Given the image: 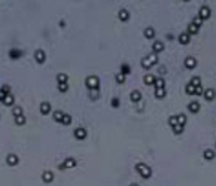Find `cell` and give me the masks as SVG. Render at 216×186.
Instances as JSON below:
<instances>
[{
	"mask_svg": "<svg viewBox=\"0 0 216 186\" xmlns=\"http://www.w3.org/2000/svg\"><path fill=\"white\" fill-rule=\"evenodd\" d=\"M67 79H69V76H67L66 73L57 74V82H58V84H67Z\"/></svg>",
	"mask_w": 216,
	"mask_h": 186,
	"instance_id": "cell-24",
	"label": "cell"
},
{
	"mask_svg": "<svg viewBox=\"0 0 216 186\" xmlns=\"http://www.w3.org/2000/svg\"><path fill=\"white\" fill-rule=\"evenodd\" d=\"M42 180H43L45 183H51V182L54 180V173L49 171V170H45V171L42 173Z\"/></svg>",
	"mask_w": 216,
	"mask_h": 186,
	"instance_id": "cell-13",
	"label": "cell"
},
{
	"mask_svg": "<svg viewBox=\"0 0 216 186\" xmlns=\"http://www.w3.org/2000/svg\"><path fill=\"white\" fill-rule=\"evenodd\" d=\"M188 110L192 112V113H197V112L200 110V103H198V101H191V103L188 104Z\"/></svg>",
	"mask_w": 216,
	"mask_h": 186,
	"instance_id": "cell-19",
	"label": "cell"
},
{
	"mask_svg": "<svg viewBox=\"0 0 216 186\" xmlns=\"http://www.w3.org/2000/svg\"><path fill=\"white\" fill-rule=\"evenodd\" d=\"M14 101H15V97H14L12 94H8L2 103H3L5 106H12V104H14Z\"/></svg>",
	"mask_w": 216,
	"mask_h": 186,
	"instance_id": "cell-20",
	"label": "cell"
},
{
	"mask_svg": "<svg viewBox=\"0 0 216 186\" xmlns=\"http://www.w3.org/2000/svg\"><path fill=\"white\" fill-rule=\"evenodd\" d=\"M210 15H212V11H210V8L209 6H201L200 8V12H198V17L204 21V20H207V18H210Z\"/></svg>",
	"mask_w": 216,
	"mask_h": 186,
	"instance_id": "cell-5",
	"label": "cell"
},
{
	"mask_svg": "<svg viewBox=\"0 0 216 186\" xmlns=\"http://www.w3.org/2000/svg\"><path fill=\"white\" fill-rule=\"evenodd\" d=\"M191 24H194L195 27H198V28H200V27H203V20H201V18H200V17L197 15V17H195V18L192 20V23H191Z\"/></svg>",
	"mask_w": 216,
	"mask_h": 186,
	"instance_id": "cell-34",
	"label": "cell"
},
{
	"mask_svg": "<svg viewBox=\"0 0 216 186\" xmlns=\"http://www.w3.org/2000/svg\"><path fill=\"white\" fill-rule=\"evenodd\" d=\"M25 122H27V119H25V116H24V115H21V116H17V118H15V124H17L18 127L24 125Z\"/></svg>",
	"mask_w": 216,
	"mask_h": 186,
	"instance_id": "cell-32",
	"label": "cell"
},
{
	"mask_svg": "<svg viewBox=\"0 0 216 186\" xmlns=\"http://www.w3.org/2000/svg\"><path fill=\"white\" fill-rule=\"evenodd\" d=\"M177 116V124L179 125H182V127H185V122H186V116L183 115V113H180V115H176Z\"/></svg>",
	"mask_w": 216,
	"mask_h": 186,
	"instance_id": "cell-33",
	"label": "cell"
},
{
	"mask_svg": "<svg viewBox=\"0 0 216 186\" xmlns=\"http://www.w3.org/2000/svg\"><path fill=\"white\" fill-rule=\"evenodd\" d=\"M61 124H63V125H70V124H72V116H70L69 113H64V116L61 119Z\"/></svg>",
	"mask_w": 216,
	"mask_h": 186,
	"instance_id": "cell-30",
	"label": "cell"
},
{
	"mask_svg": "<svg viewBox=\"0 0 216 186\" xmlns=\"http://www.w3.org/2000/svg\"><path fill=\"white\" fill-rule=\"evenodd\" d=\"M58 90H60L61 93H66V91L69 90V87H67V84H58Z\"/></svg>",
	"mask_w": 216,
	"mask_h": 186,
	"instance_id": "cell-41",
	"label": "cell"
},
{
	"mask_svg": "<svg viewBox=\"0 0 216 186\" xmlns=\"http://www.w3.org/2000/svg\"><path fill=\"white\" fill-rule=\"evenodd\" d=\"M34 60H36V63L43 64V63H45V60H46V54H45V51L37 49V51L34 52Z\"/></svg>",
	"mask_w": 216,
	"mask_h": 186,
	"instance_id": "cell-6",
	"label": "cell"
},
{
	"mask_svg": "<svg viewBox=\"0 0 216 186\" xmlns=\"http://www.w3.org/2000/svg\"><path fill=\"white\" fill-rule=\"evenodd\" d=\"M203 95H204V98H206L207 101H213L215 97H216V91L213 90V88H207V90H204Z\"/></svg>",
	"mask_w": 216,
	"mask_h": 186,
	"instance_id": "cell-9",
	"label": "cell"
},
{
	"mask_svg": "<svg viewBox=\"0 0 216 186\" xmlns=\"http://www.w3.org/2000/svg\"><path fill=\"white\" fill-rule=\"evenodd\" d=\"M155 90H160V88H166V80L163 77H157L155 79Z\"/></svg>",
	"mask_w": 216,
	"mask_h": 186,
	"instance_id": "cell-21",
	"label": "cell"
},
{
	"mask_svg": "<svg viewBox=\"0 0 216 186\" xmlns=\"http://www.w3.org/2000/svg\"><path fill=\"white\" fill-rule=\"evenodd\" d=\"M168 125H170L171 128H173V127H176V125H179V124H177V116H176V115L168 118Z\"/></svg>",
	"mask_w": 216,
	"mask_h": 186,
	"instance_id": "cell-36",
	"label": "cell"
},
{
	"mask_svg": "<svg viewBox=\"0 0 216 186\" xmlns=\"http://www.w3.org/2000/svg\"><path fill=\"white\" fill-rule=\"evenodd\" d=\"M6 95H8V94H6V93H5V91H3V90H2V88H0V101H3Z\"/></svg>",
	"mask_w": 216,
	"mask_h": 186,
	"instance_id": "cell-44",
	"label": "cell"
},
{
	"mask_svg": "<svg viewBox=\"0 0 216 186\" xmlns=\"http://www.w3.org/2000/svg\"><path fill=\"white\" fill-rule=\"evenodd\" d=\"M166 88H160V90H155V97H157V98H160V100H161V98H164V97H166Z\"/></svg>",
	"mask_w": 216,
	"mask_h": 186,
	"instance_id": "cell-29",
	"label": "cell"
},
{
	"mask_svg": "<svg viewBox=\"0 0 216 186\" xmlns=\"http://www.w3.org/2000/svg\"><path fill=\"white\" fill-rule=\"evenodd\" d=\"M203 156H204V159H207V161H212L213 158H216L215 150H212V149H206V150H204V153H203Z\"/></svg>",
	"mask_w": 216,
	"mask_h": 186,
	"instance_id": "cell-17",
	"label": "cell"
},
{
	"mask_svg": "<svg viewBox=\"0 0 216 186\" xmlns=\"http://www.w3.org/2000/svg\"><path fill=\"white\" fill-rule=\"evenodd\" d=\"M85 84H87V87H88L90 91L98 90V88H100V79H98L97 76H88L87 80H85Z\"/></svg>",
	"mask_w": 216,
	"mask_h": 186,
	"instance_id": "cell-3",
	"label": "cell"
},
{
	"mask_svg": "<svg viewBox=\"0 0 216 186\" xmlns=\"http://www.w3.org/2000/svg\"><path fill=\"white\" fill-rule=\"evenodd\" d=\"M177 40H179L180 45H188V43L191 42V36H189L188 33H180L179 37H177Z\"/></svg>",
	"mask_w": 216,
	"mask_h": 186,
	"instance_id": "cell-11",
	"label": "cell"
},
{
	"mask_svg": "<svg viewBox=\"0 0 216 186\" xmlns=\"http://www.w3.org/2000/svg\"><path fill=\"white\" fill-rule=\"evenodd\" d=\"M185 67L189 70L195 69V67H197V60H195L194 57H186V58H185Z\"/></svg>",
	"mask_w": 216,
	"mask_h": 186,
	"instance_id": "cell-12",
	"label": "cell"
},
{
	"mask_svg": "<svg viewBox=\"0 0 216 186\" xmlns=\"http://www.w3.org/2000/svg\"><path fill=\"white\" fill-rule=\"evenodd\" d=\"M185 93L188 94V95H195V87L191 85L189 82L186 84V87H185Z\"/></svg>",
	"mask_w": 216,
	"mask_h": 186,
	"instance_id": "cell-27",
	"label": "cell"
},
{
	"mask_svg": "<svg viewBox=\"0 0 216 186\" xmlns=\"http://www.w3.org/2000/svg\"><path fill=\"white\" fill-rule=\"evenodd\" d=\"M130 186H139V185H136V183H131V185H130Z\"/></svg>",
	"mask_w": 216,
	"mask_h": 186,
	"instance_id": "cell-45",
	"label": "cell"
},
{
	"mask_svg": "<svg viewBox=\"0 0 216 186\" xmlns=\"http://www.w3.org/2000/svg\"><path fill=\"white\" fill-rule=\"evenodd\" d=\"M198 31H200V28H198V27H195V25H194V24H189V25H188V28H186V31H185V33H188V34H189V36H192V34H197V33H198Z\"/></svg>",
	"mask_w": 216,
	"mask_h": 186,
	"instance_id": "cell-22",
	"label": "cell"
},
{
	"mask_svg": "<svg viewBox=\"0 0 216 186\" xmlns=\"http://www.w3.org/2000/svg\"><path fill=\"white\" fill-rule=\"evenodd\" d=\"M18 162H20V158H18L15 153H9V155L6 156V164H8V165L15 167V165H18Z\"/></svg>",
	"mask_w": 216,
	"mask_h": 186,
	"instance_id": "cell-8",
	"label": "cell"
},
{
	"mask_svg": "<svg viewBox=\"0 0 216 186\" xmlns=\"http://www.w3.org/2000/svg\"><path fill=\"white\" fill-rule=\"evenodd\" d=\"M130 71H131V69H130V66L128 64H122L121 66V74H124V76H127V74H130Z\"/></svg>",
	"mask_w": 216,
	"mask_h": 186,
	"instance_id": "cell-31",
	"label": "cell"
},
{
	"mask_svg": "<svg viewBox=\"0 0 216 186\" xmlns=\"http://www.w3.org/2000/svg\"><path fill=\"white\" fill-rule=\"evenodd\" d=\"M76 167V159L75 158H66L61 164H58V170L64 171V170H72Z\"/></svg>",
	"mask_w": 216,
	"mask_h": 186,
	"instance_id": "cell-4",
	"label": "cell"
},
{
	"mask_svg": "<svg viewBox=\"0 0 216 186\" xmlns=\"http://www.w3.org/2000/svg\"><path fill=\"white\" fill-rule=\"evenodd\" d=\"M12 115H14V118L24 115V113H23V107H21V106H15V107L12 109Z\"/></svg>",
	"mask_w": 216,
	"mask_h": 186,
	"instance_id": "cell-26",
	"label": "cell"
},
{
	"mask_svg": "<svg viewBox=\"0 0 216 186\" xmlns=\"http://www.w3.org/2000/svg\"><path fill=\"white\" fill-rule=\"evenodd\" d=\"M189 84H191V85H194L195 88H197V87H201V79H200L198 76H195V77H192V79H191V82H189Z\"/></svg>",
	"mask_w": 216,
	"mask_h": 186,
	"instance_id": "cell-35",
	"label": "cell"
},
{
	"mask_svg": "<svg viewBox=\"0 0 216 186\" xmlns=\"http://www.w3.org/2000/svg\"><path fill=\"white\" fill-rule=\"evenodd\" d=\"M130 98H131V101H134V103H139L140 100H142V93L140 91H133V93L130 94Z\"/></svg>",
	"mask_w": 216,
	"mask_h": 186,
	"instance_id": "cell-18",
	"label": "cell"
},
{
	"mask_svg": "<svg viewBox=\"0 0 216 186\" xmlns=\"http://www.w3.org/2000/svg\"><path fill=\"white\" fill-rule=\"evenodd\" d=\"M63 116H64V112H61V110H55L54 112V121L55 122H61Z\"/></svg>",
	"mask_w": 216,
	"mask_h": 186,
	"instance_id": "cell-28",
	"label": "cell"
},
{
	"mask_svg": "<svg viewBox=\"0 0 216 186\" xmlns=\"http://www.w3.org/2000/svg\"><path fill=\"white\" fill-rule=\"evenodd\" d=\"M152 49H154L155 54H160V52L164 51V43H163L161 40H155V42L152 43Z\"/></svg>",
	"mask_w": 216,
	"mask_h": 186,
	"instance_id": "cell-14",
	"label": "cell"
},
{
	"mask_svg": "<svg viewBox=\"0 0 216 186\" xmlns=\"http://www.w3.org/2000/svg\"><path fill=\"white\" fill-rule=\"evenodd\" d=\"M118 17H119V20L121 21H128L130 20V12L127 11V9H121L119 12H118Z\"/></svg>",
	"mask_w": 216,
	"mask_h": 186,
	"instance_id": "cell-16",
	"label": "cell"
},
{
	"mask_svg": "<svg viewBox=\"0 0 216 186\" xmlns=\"http://www.w3.org/2000/svg\"><path fill=\"white\" fill-rule=\"evenodd\" d=\"M2 90H3L6 94H11V87H9V85H3V87H2Z\"/></svg>",
	"mask_w": 216,
	"mask_h": 186,
	"instance_id": "cell-43",
	"label": "cell"
},
{
	"mask_svg": "<svg viewBox=\"0 0 216 186\" xmlns=\"http://www.w3.org/2000/svg\"><path fill=\"white\" fill-rule=\"evenodd\" d=\"M90 97H91V100H97V98H98V90L90 91Z\"/></svg>",
	"mask_w": 216,
	"mask_h": 186,
	"instance_id": "cell-40",
	"label": "cell"
},
{
	"mask_svg": "<svg viewBox=\"0 0 216 186\" xmlns=\"http://www.w3.org/2000/svg\"><path fill=\"white\" fill-rule=\"evenodd\" d=\"M73 136H75V139L84 140L85 137H87V130H85V128H82V127H78V128L73 131Z\"/></svg>",
	"mask_w": 216,
	"mask_h": 186,
	"instance_id": "cell-7",
	"label": "cell"
},
{
	"mask_svg": "<svg viewBox=\"0 0 216 186\" xmlns=\"http://www.w3.org/2000/svg\"><path fill=\"white\" fill-rule=\"evenodd\" d=\"M115 80H116L118 84H124V82H125V76L118 73V74H115Z\"/></svg>",
	"mask_w": 216,
	"mask_h": 186,
	"instance_id": "cell-38",
	"label": "cell"
},
{
	"mask_svg": "<svg viewBox=\"0 0 216 186\" xmlns=\"http://www.w3.org/2000/svg\"><path fill=\"white\" fill-rule=\"evenodd\" d=\"M173 133H174V134H182V133H183V127H182V125L173 127Z\"/></svg>",
	"mask_w": 216,
	"mask_h": 186,
	"instance_id": "cell-39",
	"label": "cell"
},
{
	"mask_svg": "<svg viewBox=\"0 0 216 186\" xmlns=\"http://www.w3.org/2000/svg\"><path fill=\"white\" fill-rule=\"evenodd\" d=\"M136 170H137V173L143 177V179H149L151 176H152V170H151V167H148L145 162H139L136 165Z\"/></svg>",
	"mask_w": 216,
	"mask_h": 186,
	"instance_id": "cell-2",
	"label": "cell"
},
{
	"mask_svg": "<svg viewBox=\"0 0 216 186\" xmlns=\"http://www.w3.org/2000/svg\"><path fill=\"white\" fill-rule=\"evenodd\" d=\"M39 110H40V113H42L43 116H46V115L51 113V104H49L48 101H42V103H40Z\"/></svg>",
	"mask_w": 216,
	"mask_h": 186,
	"instance_id": "cell-10",
	"label": "cell"
},
{
	"mask_svg": "<svg viewBox=\"0 0 216 186\" xmlns=\"http://www.w3.org/2000/svg\"><path fill=\"white\" fill-rule=\"evenodd\" d=\"M23 54H24V52L20 51V49H12V51L9 52V57H11V58H20Z\"/></svg>",
	"mask_w": 216,
	"mask_h": 186,
	"instance_id": "cell-25",
	"label": "cell"
},
{
	"mask_svg": "<svg viewBox=\"0 0 216 186\" xmlns=\"http://www.w3.org/2000/svg\"><path fill=\"white\" fill-rule=\"evenodd\" d=\"M157 63H158V55H157L155 52H151L148 57L142 58V67L146 69V70L151 69V67H154Z\"/></svg>",
	"mask_w": 216,
	"mask_h": 186,
	"instance_id": "cell-1",
	"label": "cell"
},
{
	"mask_svg": "<svg viewBox=\"0 0 216 186\" xmlns=\"http://www.w3.org/2000/svg\"><path fill=\"white\" fill-rule=\"evenodd\" d=\"M155 79H157V77H155V74H146V76H145V84H146V85H154V84H155Z\"/></svg>",
	"mask_w": 216,
	"mask_h": 186,
	"instance_id": "cell-23",
	"label": "cell"
},
{
	"mask_svg": "<svg viewBox=\"0 0 216 186\" xmlns=\"http://www.w3.org/2000/svg\"><path fill=\"white\" fill-rule=\"evenodd\" d=\"M203 93H204L203 87H197V88H195V95H203Z\"/></svg>",
	"mask_w": 216,
	"mask_h": 186,
	"instance_id": "cell-42",
	"label": "cell"
},
{
	"mask_svg": "<svg viewBox=\"0 0 216 186\" xmlns=\"http://www.w3.org/2000/svg\"><path fill=\"white\" fill-rule=\"evenodd\" d=\"M119 104H121L119 98H116V97H113V98H112V101H110V106H112L113 109H116V107H119Z\"/></svg>",
	"mask_w": 216,
	"mask_h": 186,
	"instance_id": "cell-37",
	"label": "cell"
},
{
	"mask_svg": "<svg viewBox=\"0 0 216 186\" xmlns=\"http://www.w3.org/2000/svg\"><path fill=\"white\" fill-rule=\"evenodd\" d=\"M143 34L146 39H154V37H155V28H154V27H146Z\"/></svg>",
	"mask_w": 216,
	"mask_h": 186,
	"instance_id": "cell-15",
	"label": "cell"
}]
</instances>
